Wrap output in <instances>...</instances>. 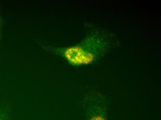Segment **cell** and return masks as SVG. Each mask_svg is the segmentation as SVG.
<instances>
[{"instance_id":"1","label":"cell","mask_w":161,"mask_h":120,"mask_svg":"<svg viewBox=\"0 0 161 120\" xmlns=\"http://www.w3.org/2000/svg\"><path fill=\"white\" fill-rule=\"evenodd\" d=\"M9 116L8 113L0 112V120H9Z\"/></svg>"},{"instance_id":"2","label":"cell","mask_w":161,"mask_h":120,"mask_svg":"<svg viewBox=\"0 0 161 120\" xmlns=\"http://www.w3.org/2000/svg\"><path fill=\"white\" fill-rule=\"evenodd\" d=\"M89 120H104L103 117L100 116H93V117L91 118Z\"/></svg>"},{"instance_id":"3","label":"cell","mask_w":161,"mask_h":120,"mask_svg":"<svg viewBox=\"0 0 161 120\" xmlns=\"http://www.w3.org/2000/svg\"><path fill=\"white\" fill-rule=\"evenodd\" d=\"M0 33H1V26H0Z\"/></svg>"}]
</instances>
